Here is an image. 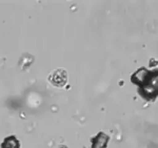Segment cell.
I'll list each match as a JSON object with an SVG mask.
<instances>
[{
    "mask_svg": "<svg viewBox=\"0 0 158 148\" xmlns=\"http://www.w3.org/2000/svg\"><path fill=\"white\" fill-rule=\"evenodd\" d=\"M110 137L103 132H100L95 137L91 138V148H107Z\"/></svg>",
    "mask_w": 158,
    "mask_h": 148,
    "instance_id": "cell-2",
    "label": "cell"
},
{
    "mask_svg": "<svg viewBox=\"0 0 158 148\" xmlns=\"http://www.w3.org/2000/svg\"><path fill=\"white\" fill-rule=\"evenodd\" d=\"M20 142L15 136H10L5 138L1 144V148H20Z\"/></svg>",
    "mask_w": 158,
    "mask_h": 148,
    "instance_id": "cell-3",
    "label": "cell"
},
{
    "mask_svg": "<svg viewBox=\"0 0 158 148\" xmlns=\"http://www.w3.org/2000/svg\"><path fill=\"white\" fill-rule=\"evenodd\" d=\"M131 81L138 86V93L148 102H153L158 97V69H138L131 75Z\"/></svg>",
    "mask_w": 158,
    "mask_h": 148,
    "instance_id": "cell-1",
    "label": "cell"
}]
</instances>
